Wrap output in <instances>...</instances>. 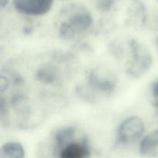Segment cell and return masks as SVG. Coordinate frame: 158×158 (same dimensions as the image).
<instances>
[{"label": "cell", "mask_w": 158, "mask_h": 158, "mask_svg": "<svg viewBox=\"0 0 158 158\" xmlns=\"http://www.w3.org/2000/svg\"><path fill=\"white\" fill-rule=\"evenodd\" d=\"M93 25V17L86 7L71 4L60 12L58 33L64 40H74L83 36Z\"/></svg>", "instance_id": "1"}, {"label": "cell", "mask_w": 158, "mask_h": 158, "mask_svg": "<svg viewBox=\"0 0 158 158\" xmlns=\"http://www.w3.org/2000/svg\"><path fill=\"white\" fill-rule=\"evenodd\" d=\"M117 87V77L108 68L97 66L89 71L87 86L77 90L80 97L89 103H97L102 96H110Z\"/></svg>", "instance_id": "2"}, {"label": "cell", "mask_w": 158, "mask_h": 158, "mask_svg": "<svg viewBox=\"0 0 158 158\" xmlns=\"http://www.w3.org/2000/svg\"><path fill=\"white\" fill-rule=\"evenodd\" d=\"M131 60L126 64V72L131 77L140 78L151 68L153 60L148 49L136 40H129Z\"/></svg>", "instance_id": "3"}, {"label": "cell", "mask_w": 158, "mask_h": 158, "mask_svg": "<svg viewBox=\"0 0 158 158\" xmlns=\"http://www.w3.org/2000/svg\"><path fill=\"white\" fill-rule=\"evenodd\" d=\"M144 123L137 116L127 117L120 123L117 132V141L120 144H127L140 140L144 134Z\"/></svg>", "instance_id": "4"}, {"label": "cell", "mask_w": 158, "mask_h": 158, "mask_svg": "<svg viewBox=\"0 0 158 158\" xmlns=\"http://www.w3.org/2000/svg\"><path fill=\"white\" fill-rule=\"evenodd\" d=\"M52 4L53 0H13L14 7L19 12L32 16L45 15Z\"/></svg>", "instance_id": "5"}, {"label": "cell", "mask_w": 158, "mask_h": 158, "mask_svg": "<svg viewBox=\"0 0 158 158\" xmlns=\"http://www.w3.org/2000/svg\"><path fill=\"white\" fill-rule=\"evenodd\" d=\"M59 158H88L90 151L86 140H72L59 149Z\"/></svg>", "instance_id": "6"}, {"label": "cell", "mask_w": 158, "mask_h": 158, "mask_svg": "<svg viewBox=\"0 0 158 158\" xmlns=\"http://www.w3.org/2000/svg\"><path fill=\"white\" fill-rule=\"evenodd\" d=\"M140 154L143 157H155L158 154V129L142 138L139 147Z\"/></svg>", "instance_id": "7"}, {"label": "cell", "mask_w": 158, "mask_h": 158, "mask_svg": "<svg viewBox=\"0 0 158 158\" xmlns=\"http://www.w3.org/2000/svg\"><path fill=\"white\" fill-rule=\"evenodd\" d=\"M0 158H25L24 148L19 142H6L1 147Z\"/></svg>", "instance_id": "8"}, {"label": "cell", "mask_w": 158, "mask_h": 158, "mask_svg": "<svg viewBox=\"0 0 158 158\" xmlns=\"http://www.w3.org/2000/svg\"><path fill=\"white\" fill-rule=\"evenodd\" d=\"M145 22V11L143 4L138 0H134L128 17V23L134 27L143 26Z\"/></svg>", "instance_id": "9"}, {"label": "cell", "mask_w": 158, "mask_h": 158, "mask_svg": "<svg viewBox=\"0 0 158 158\" xmlns=\"http://www.w3.org/2000/svg\"><path fill=\"white\" fill-rule=\"evenodd\" d=\"M59 77L60 74L58 70L56 69L55 66L50 65H46L40 68L35 74L37 80L46 84L56 83L59 80Z\"/></svg>", "instance_id": "10"}, {"label": "cell", "mask_w": 158, "mask_h": 158, "mask_svg": "<svg viewBox=\"0 0 158 158\" xmlns=\"http://www.w3.org/2000/svg\"><path fill=\"white\" fill-rule=\"evenodd\" d=\"M95 7L100 12H108L111 9L116 0H93Z\"/></svg>", "instance_id": "11"}, {"label": "cell", "mask_w": 158, "mask_h": 158, "mask_svg": "<svg viewBox=\"0 0 158 158\" xmlns=\"http://www.w3.org/2000/svg\"><path fill=\"white\" fill-rule=\"evenodd\" d=\"M151 90H152L153 97L158 100V80L153 83L151 86Z\"/></svg>", "instance_id": "12"}]
</instances>
